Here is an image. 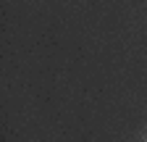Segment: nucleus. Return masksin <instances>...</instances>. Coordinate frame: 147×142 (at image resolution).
Returning <instances> with one entry per match:
<instances>
[]
</instances>
